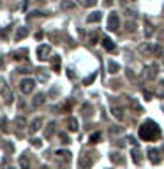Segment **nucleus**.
Listing matches in <instances>:
<instances>
[{"label": "nucleus", "mask_w": 164, "mask_h": 169, "mask_svg": "<svg viewBox=\"0 0 164 169\" xmlns=\"http://www.w3.org/2000/svg\"><path fill=\"white\" fill-rule=\"evenodd\" d=\"M148 158H150V162L152 164H159L161 162V152L155 150V148H148Z\"/></svg>", "instance_id": "obj_8"}, {"label": "nucleus", "mask_w": 164, "mask_h": 169, "mask_svg": "<svg viewBox=\"0 0 164 169\" xmlns=\"http://www.w3.org/2000/svg\"><path fill=\"white\" fill-rule=\"evenodd\" d=\"M27 35H28V30H27L25 27H20V28L16 30V35H14V41H21V39H23V37H27Z\"/></svg>", "instance_id": "obj_15"}, {"label": "nucleus", "mask_w": 164, "mask_h": 169, "mask_svg": "<svg viewBox=\"0 0 164 169\" xmlns=\"http://www.w3.org/2000/svg\"><path fill=\"white\" fill-rule=\"evenodd\" d=\"M51 67H53V71H55V72H60V56H58V55H53Z\"/></svg>", "instance_id": "obj_16"}, {"label": "nucleus", "mask_w": 164, "mask_h": 169, "mask_svg": "<svg viewBox=\"0 0 164 169\" xmlns=\"http://www.w3.org/2000/svg\"><path fill=\"white\" fill-rule=\"evenodd\" d=\"M157 97H161V99L164 97V81H161V83H159V88H157Z\"/></svg>", "instance_id": "obj_28"}, {"label": "nucleus", "mask_w": 164, "mask_h": 169, "mask_svg": "<svg viewBox=\"0 0 164 169\" xmlns=\"http://www.w3.org/2000/svg\"><path fill=\"white\" fill-rule=\"evenodd\" d=\"M161 60H162V65H164V51H162V58H161Z\"/></svg>", "instance_id": "obj_41"}, {"label": "nucleus", "mask_w": 164, "mask_h": 169, "mask_svg": "<svg viewBox=\"0 0 164 169\" xmlns=\"http://www.w3.org/2000/svg\"><path fill=\"white\" fill-rule=\"evenodd\" d=\"M4 95H6V102H7V104L12 102V99H14V97H12V92H11V90H9L7 87H4Z\"/></svg>", "instance_id": "obj_25"}, {"label": "nucleus", "mask_w": 164, "mask_h": 169, "mask_svg": "<svg viewBox=\"0 0 164 169\" xmlns=\"http://www.w3.org/2000/svg\"><path fill=\"white\" fill-rule=\"evenodd\" d=\"M111 160H113V162H118V164H122V162H124V158H122V157H118L116 153H113V155H111Z\"/></svg>", "instance_id": "obj_31"}, {"label": "nucleus", "mask_w": 164, "mask_h": 169, "mask_svg": "<svg viewBox=\"0 0 164 169\" xmlns=\"http://www.w3.org/2000/svg\"><path fill=\"white\" fill-rule=\"evenodd\" d=\"M6 152L7 153H12V152H14V145H12V143H6Z\"/></svg>", "instance_id": "obj_32"}, {"label": "nucleus", "mask_w": 164, "mask_h": 169, "mask_svg": "<svg viewBox=\"0 0 164 169\" xmlns=\"http://www.w3.org/2000/svg\"><path fill=\"white\" fill-rule=\"evenodd\" d=\"M95 76H97L95 72H93V74H90V76H87L85 79H83V85H92V83H93V79H95Z\"/></svg>", "instance_id": "obj_26"}, {"label": "nucleus", "mask_w": 164, "mask_h": 169, "mask_svg": "<svg viewBox=\"0 0 164 169\" xmlns=\"http://www.w3.org/2000/svg\"><path fill=\"white\" fill-rule=\"evenodd\" d=\"M41 125H43V120H41V118H35V120L32 122L30 129H28V131H30V134H35V132H37L39 129H41Z\"/></svg>", "instance_id": "obj_14"}, {"label": "nucleus", "mask_w": 164, "mask_h": 169, "mask_svg": "<svg viewBox=\"0 0 164 169\" xmlns=\"http://www.w3.org/2000/svg\"><path fill=\"white\" fill-rule=\"evenodd\" d=\"M99 139H101V132H93L90 136V143H99Z\"/></svg>", "instance_id": "obj_29"}, {"label": "nucleus", "mask_w": 164, "mask_h": 169, "mask_svg": "<svg viewBox=\"0 0 164 169\" xmlns=\"http://www.w3.org/2000/svg\"><path fill=\"white\" fill-rule=\"evenodd\" d=\"M30 143H32V146H35V148H41V146H43V141H41V139H37V137L30 139Z\"/></svg>", "instance_id": "obj_30"}, {"label": "nucleus", "mask_w": 164, "mask_h": 169, "mask_svg": "<svg viewBox=\"0 0 164 169\" xmlns=\"http://www.w3.org/2000/svg\"><path fill=\"white\" fill-rule=\"evenodd\" d=\"M145 35H147V37L153 35V27L150 25V21H145Z\"/></svg>", "instance_id": "obj_24"}, {"label": "nucleus", "mask_w": 164, "mask_h": 169, "mask_svg": "<svg viewBox=\"0 0 164 169\" xmlns=\"http://www.w3.org/2000/svg\"><path fill=\"white\" fill-rule=\"evenodd\" d=\"M55 155L58 158V162H64V164L71 162V152H69V150H57Z\"/></svg>", "instance_id": "obj_6"}, {"label": "nucleus", "mask_w": 164, "mask_h": 169, "mask_svg": "<svg viewBox=\"0 0 164 169\" xmlns=\"http://www.w3.org/2000/svg\"><path fill=\"white\" fill-rule=\"evenodd\" d=\"M34 88H35V79H32V78H25V79L20 81V90H21V93H25V95L32 93Z\"/></svg>", "instance_id": "obj_2"}, {"label": "nucleus", "mask_w": 164, "mask_h": 169, "mask_svg": "<svg viewBox=\"0 0 164 169\" xmlns=\"http://www.w3.org/2000/svg\"><path fill=\"white\" fill-rule=\"evenodd\" d=\"M7 169H16V167H12V166H9V167H7Z\"/></svg>", "instance_id": "obj_42"}, {"label": "nucleus", "mask_w": 164, "mask_h": 169, "mask_svg": "<svg viewBox=\"0 0 164 169\" xmlns=\"http://www.w3.org/2000/svg\"><path fill=\"white\" fill-rule=\"evenodd\" d=\"M20 166H21V169H30V160H28L27 155L20 157Z\"/></svg>", "instance_id": "obj_20"}, {"label": "nucleus", "mask_w": 164, "mask_h": 169, "mask_svg": "<svg viewBox=\"0 0 164 169\" xmlns=\"http://www.w3.org/2000/svg\"><path fill=\"white\" fill-rule=\"evenodd\" d=\"M90 44H97V35H95V33L90 35Z\"/></svg>", "instance_id": "obj_37"}, {"label": "nucleus", "mask_w": 164, "mask_h": 169, "mask_svg": "<svg viewBox=\"0 0 164 169\" xmlns=\"http://www.w3.org/2000/svg\"><path fill=\"white\" fill-rule=\"evenodd\" d=\"M127 78H134V72H132L131 69H127Z\"/></svg>", "instance_id": "obj_38"}, {"label": "nucleus", "mask_w": 164, "mask_h": 169, "mask_svg": "<svg viewBox=\"0 0 164 169\" xmlns=\"http://www.w3.org/2000/svg\"><path fill=\"white\" fill-rule=\"evenodd\" d=\"M97 0H81V6L83 7H93Z\"/></svg>", "instance_id": "obj_27"}, {"label": "nucleus", "mask_w": 164, "mask_h": 169, "mask_svg": "<svg viewBox=\"0 0 164 169\" xmlns=\"http://www.w3.org/2000/svg\"><path fill=\"white\" fill-rule=\"evenodd\" d=\"M60 139H62V143H69V137H67L66 132H60Z\"/></svg>", "instance_id": "obj_35"}, {"label": "nucleus", "mask_w": 164, "mask_h": 169, "mask_svg": "<svg viewBox=\"0 0 164 169\" xmlns=\"http://www.w3.org/2000/svg\"><path fill=\"white\" fill-rule=\"evenodd\" d=\"M101 42H102L104 49H106V51H109V53H111V51H115V49H116V46L113 44V41H111L109 37H106V35H104V37L101 39Z\"/></svg>", "instance_id": "obj_9"}, {"label": "nucleus", "mask_w": 164, "mask_h": 169, "mask_svg": "<svg viewBox=\"0 0 164 169\" xmlns=\"http://www.w3.org/2000/svg\"><path fill=\"white\" fill-rule=\"evenodd\" d=\"M35 39H43V32H37V33H35Z\"/></svg>", "instance_id": "obj_39"}, {"label": "nucleus", "mask_w": 164, "mask_h": 169, "mask_svg": "<svg viewBox=\"0 0 164 169\" xmlns=\"http://www.w3.org/2000/svg\"><path fill=\"white\" fill-rule=\"evenodd\" d=\"M2 132H7V118H2Z\"/></svg>", "instance_id": "obj_33"}, {"label": "nucleus", "mask_w": 164, "mask_h": 169, "mask_svg": "<svg viewBox=\"0 0 164 169\" xmlns=\"http://www.w3.org/2000/svg\"><path fill=\"white\" fill-rule=\"evenodd\" d=\"M67 129H69V131L71 132H78V129H80V127H78V120L76 118H67Z\"/></svg>", "instance_id": "obj_13"}, {"label": "nucleus", "mask_w": 164, "mask_h": 169, "mask_svg": "<svg viewBox=\"0 0 164 169\" xmlns=\"http://www.w3.org/2000/svg\"><path fill=\"white\" fill-rule=\"evenodd\" d=\"M104 2H106V6H111L113 4V0H104Z\"/></svg>", "instance_id": "obj_40"}, {"label": "nucleus", "mask_w": 164, "mask_h": 169, "mask_svg": "<svg viewBox=\"0 0 164 169\" xmlns=\"http://www.w3.org/2000/svg\"><path fill=\"white\" fill-rule=\"evenodd\" d=\"M157 76V65H147L143 69V78L145 79H153Z\"/></svg>", "instance_id": "obj_5"}, {"label": "nucleus", "mask_w": 164, "mask_h": 169, "mask_svg": "<svg viewBox=\"0 0 164 169\" xmlns=\"http://www.w3.org/2000/svg\"><path fill=\"white\" fill-rule=\"evenodd\" d=\"M49 53H51V48H49L48 44H41L37 48V58L39 60H46L49 56Z\"/></svg>", "instance_id": "obj_4"}, {"label": "nucleus", "mask_w": 164, "mask_h": 169, "mask_svg": "<svg viewBox=\"0 0 164 169\" xmlns=\"http://www.w3.org/2000/svg\"><path fill=\"white\" fill-rule=\"evenodd\" d=\"M53 132H55V122H49L48 127H46V131H44V136L51 137V136H53Z\"/></svg>", "instance_id": "obj_21"}, {"label": "nucleus", "mask_w": 164, "mask_h": 169, "mask_svg": "<svg viewBox=\"0 0 164 169\" xmlns=\"http://www.w3.org/2000/svg\"><path fill=\"white\" fill-rule=\"evenodd\" d=\"M74 0H62V4H60V7L64 9V11H67V9H74Z\"/></svg>", "instance_id": "obj_18"}, {"label": "nucleus", "mask_w": 164, "mask_h": 169, "mask_svg": "<svg viewBox=\"0 0 164 169\" xmlns=\"http://www.w3.org/2000/svg\"><path fill=\"white\" fill-rule=\"evenodd\" d=\"M44 100H46L44 93H37V95L34 97V100H32V106H34V108H39V106H43V104H44Z\"/></svg>", "instance_id": "obj_12"}, {"label": "nucleus", "mask_w": 164, "mask_h": 169, "mask_svg": "<svg viewBox=\"0 0 164 169\" xmlns=\"http://www.w3.org/2000/svg\"><path fill=\"white\" fill-rule=\"evenodd\" d=\"M159 41H161V42H164V28H161V30H159Z\"/></svg>", "instance_id": "obj_36"}, {"label": "nucleus", "mask_w": 164, "mask_h": 169, "mask_svg": "<svg viewBox=\"0 0 164 169\" xmlns=\"http://www.w3.org/2000/svg\"><path fill=\"white\" fill-rule=\"evenodd\" d=\"M143 97L147 99V100H152V93L148 92V90H143Z\"/></svg>", "instance_id": "obj_34"}, {"label": "nucleus", "mask_w": 164, "mask_h": 169, "mask_svg": "<svg viewBox=\"0 0 164 169\" xmlns=\"http://www.w3.org/2000/svg\"><path fill=\"white\" fill-rule=\"evenodd\" d=\"M111 113H113V116H115V118H116L118 122L124 120V111H122L120 108H116V106H115V108L111 109Z\"/></svg>", "instance_id": "obj_17"}, {"label": "nucleus", "mask_w": 164, "mask_h": 169, "mask_svg": "<svg viewBox=\"0 0 164 169\" xmlns=\"http://www.w3.org/2000/svg\"><path fill=\"white\" fill-rule=\"evenodd\" d=\"M138 51L143 55V56H152L153 55V46L150 42H145V44H139V48H138Z\"/></svg>", "instance_id": "obj_7"}, {"label": "nucleus", "mask_w": 164, "mask_h": 169, "mask_svg": "<svg viewBox=\"0 0 164 169\" xmlns=\"http://www.w3.org/2000/svg\"><path fill=\"white\" fill-rule=\"evenodd\" d=\"M108 71L111 72V74H116V72L120 71V65H118L116 62H113V60H111V62L108 64Z\"/></svg>", "instance_id": "obj_19"}, {"label": "nucleus", "mask_w": 164, "mask_h": 169, "mask_svg": "<svg viewBox=\"0 0 164 169\" xmlns=\"http://www.w3.org/2000/svg\"><path fill=\"white\" fill-rule=\"evenodd\" d=\"M14 122H16V125L20 127V129H25V127H27V118H25V116H18Z\"/></svg>", "instance_id": "obj_23"}, {"label": "nucleus", "mask_w": 164, "mask_h": 169, "mask_svg": "<svg viewBox=\"0 0 164 169\" xmlns=\"http://www.w3.org/2000/svg\"><path fill=\"white\" fill-rule=\"evenodd\" d=\"M159 136H161V129H159V125L155 122L148 120L139 127V137H141L143 141H153Z\"/></svg>", "instance_id": "obj_1"}, {"label": "nucleus", "mask_w": 164, "mask_h": 169, "mask_svg": "<svg viewBox=\"0 0 164 169\" xmlns=\"http://www.w3.org/2000/svg\"><path fill=\"white\" fill-rule=\"evenodd\" d=\"M162 111H164V106H162Z\"/></svg>", "instance_id": "obj_43"}, {"label": "nucleus", "mask_w": 164, "mask_h": 169, "mask_svg": "<svg viewBox=\"0 0 164 169\" xmlns=\"http://www.w3.org/2000/svg\"><path fill=\"white\" fill-rule=\"evenodd\" d=\"M118 27H120V18H118L116 12H111L108 16V30L109 32H116Z\"/></svg>", "instance_id": "obj_3"}, {"label": "nucleus", "mask_w": 164, "mask_h": 169, "mask_svg": "<svg viewBox=\"0 0 164 169\" xmlns=\"http://www.w3.org/2000/svg\"><path fill=\"white\" fill-rule=\"evenodd\" d=\"M101 20H102V12H99V11H95L87 16V23H99Z\"/></svg>", "instance_id": "obj_11"}, {"label": "nucleus", "mask_w": 164, "mask_h": 169, "mask_svg": "<svg viewBox=\"0 0 164 169\" xmlns=\"http://www.w3.org/2000/svg\"><path fill=\"white\" fill-rule=\"evenodd\" d=\"M131 155H132V160H134L136 164H139V162H141V157H139L141 153H139V150H138L136 146H134V150H132V153H131Z\"/></svg>", "instance_id": "obj_22"}, {"label": "nucleus", "mask_w": 164, "mask_h": 169, "mask_svg": "<svg viewBox=\"0 0 164 169\" xmlns=\"http://www.w3.org/2000/svg\"><path fill=\"white\" fill-rule=\"evenodd\" d=\"M78 166H80V169H88L90 166H92V158H88L87 155H81V157H80V162H78Z\"/></svg>", "instance_id": "obj_10"}]
</instances>
